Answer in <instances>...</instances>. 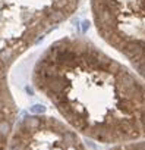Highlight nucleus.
<instances>
[{
    "label": "nucleus",
    "instance_id": "1",
    "mask_svg": "<svg viewBox=\"0 0 145 150\" xmlns=\"http://www.w3.org/2000/svg\"><path fill=\"white\" fill-rule=\"evenodd\" d=\"M31 83L84 138L111 147L145 140V81L84 35L53 41Z\"/></svg>",
    "mask_w": 145,
    "mask_h": 150
},
{
    "label": "nucleus",
    "instance_id": "2",
    "mask_svg": "<svg viewBox=\"0 0 145 150\" xmlns=\"http://www.w3.org/2000/svg\"><path fill=\"white\" fill-rule=\"evenodd\" d=\"M82 0H0V150H8L18 108L9 86L13 63L74 15Z\"/></svg>",
    "mask_w": 145,
    "mask_h": 150
},
{
    "label": "nucleus",
    "instance_id": "3",
    "mask_svg": "<svg viewBox=\"0 0 145 150\" xmlns=\"http://www.w3.org/2000/svg\"><path fill=\"white\" fill-rule=\"evenodd\" d=\"M94 28L145 81V0H90Z\"/></svg>",
    "mask_w": 145,
    "mask_h": 150
},
{
    "label": "nucleus",
    "instance_id": "4",
    "mask_svg": "<svg viewBox=\"0 0 145 150\" xmlns=\"http://www.w3.org/2000/svg\"><path fill=\"white\" fill-rule=\"evenodd\" d=\"M8 150H90L63 119L46 113H29L16 121Z\"/></svg>",
    "mask_w": 145,
    "mask_h": 150
},
{
    "label": "nucleus",
    "instance_id": "5",
    "mask_svg": "<svg viewBox=\"0 0 145 150\" xmlns=\"http://www.w3.org/2000/svg\"><path fill=\"white\" fill-rule=\"evenodd\" d=\"M109 150H145V140H138V141H130V143L113 146Z\"/></svg>",
    "mask_w": 145,
    "mask_h": 150
}]
</instances>
